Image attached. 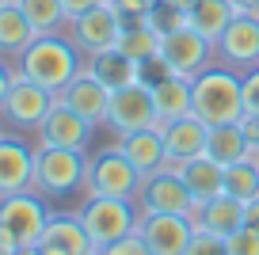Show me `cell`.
I'll return each instance as SVG.
<instances>
[{
    "label": "cell",
    "mask_w": 259,
    "mask_h": 255,
    "mask_svg": "<svg viewBox=\"0 0 259 255\" xmlns=\"http://www.w3.org/2000/svg\"><path fill=\"white\" fill-rule=\"evenodd\" d=\"M191 114L202 118L206 126H225V122L244 118V88L240 72L229 65H206L191 80Z\"/></svg>",
    "instance_id": "1"
},
{
    "label": "cell",
    "mask_w": 259,
    "mask_h": 255,
    "mask_svg": "<svg viewBox=\"0 0 259 255\" xmlns=\"http://www.w3.org/2000/svg\"><path fill=\"white\" fill-rule=\"evenodd\" d=\"M16 69L23 72L27 80L42 84L46 92L61 96V88L84 69V65H80V50H76L73 38H61V34H38V38L19 54Z\"/></svg>",
    "instance_id": "2"
},
{
    "label": "cell",
    "mask_w": 259,
    "mask_h": 255,
    "mask_svg": "<svg viewBox=\"0 0 259 255\" xmlns=\"http://www.w3.org/2000/svg\"><path fill=\"white\" fill-rule=\"evenodd\" d=\"M84 176H88L84 149H54V145L34 149V191L42 198H65V194L80 191Z\"/></svg>",
    "instance_id": "3"
},
{
    "label": "cell",
    "mask_w": 259,
    "mask_h": 255,
    "mask_svg": "<svg viewBox=\"0 0 259 255\" xmlns=\"http://www.w3.org/2000/svg\"><path fill=\"white\" fill-rule=\"evenodd\" d=\"M141 183H145V176L126 160L122 149H103V152H96V156H88V176H84V191L88 194L138 202Z\"/></svg>",
    "instance_id": "4"
},
{
    "label": "cell",
    "mask_w": 259,
    "mask_h": 255,
    "mask_svg": "<svg viewBox=\"0 0 259 255\" xmlns=\"http://www.w3.org/2000/svg\"><path fill=\"white\" fill-rule=\"evenodd\" d=\"M138 217H141V206L130 198H99V194H88V202L80 206V221L88 229L96 251H103L107 244L130 236L138 229Z\"/></svg>",
    "instance_id": "5"
},
{
    "label": "cell",
    "mask_w": 259,
    "mask_h": 255,
    "mask_svg": "<svg viewBox=\"0 0 259 255\" xmlns=\"http://www.w3.org/2000/svg\"><path fill=\"white\" fill-rule=\"evenodd\" d=\"M156 57L164 61V69L176 72V76H187L194 80L206 65H213V42L206 34H198L194 27H176V31L160 34V50Z\"/></svg>",
    "instance_id": "6"
},
{
    "label": "cell",
    "mask_w": 259,
    "mask_h": 255,
    "mask_svg": "<svg viewBox=\"0 0 259 255\" xmlns=\"http://www.w3.org/2000/svg\"><path fill=\"white\" fill-rule=\"evenodd\" d=\"M103 126L114 130L118 137L156 126L153 88H149L145 80H138V84H126V88L111 92V103H107V122H103Z\"/></svg>",
    "instance_id": "7"
},
{
    "label": "cell",
    "mask_w": 259,
    "mask_h": 255,
    "mask_svg": "<svg viewBox=\"0 0 259 255\" xmlns=\"http://www.w3.org/2000/svg\"><path fill=\"white\" fill-rule=\"evenodd\" d=\"M50 221V206L38 191H19V194H4L0 198V225L16 236L19 247H34Z\"/></svg>",
    "instance_id": "8"
},
{
    "label": "cell",
    "mask_w": 259,
    "mask_h": 255,
    "mask_svg": "<svg viewBox=\"0 0 259 255\" xmlns=\"http://www.w3.org/2000/svg\"><path fill=\"white\" fill-rule=\"evenodd\" d=\"M118 34H122V16L114 8V0H103V4H96V8L69 19V38L76 42V50L84 57L118 46Z\"/></svg>",
    "instance_id": "9"
},
{
    "label": "cell",
    "mask_w": 259,
    "mask_h": 255,
    "mask_svg": "<svg viewBox=\"0 0 259 255\" xmlns=\"http://www.w3.org/2000/svg\"><path fill=\"white\" fill-rule=\"evenodd\" d=\"M213 61L229 65L236 72H248L259 65V16H244L236 12L233 23L221 31V38L213 42Z\"/></svg>",
    "instance_id": "10"
},
{
    "label": "cell",
    "mask_w": 259,
    "mask_h": 255,
    "mask_svg": "<svg viewBox=\"0 0 259 255\" xmlns=\"http://www.w3.org/2000/svg\"><path fill=\"white\" fill-rule=\"evenodd\" d=\"M138 206L145 209V214H183V217H194L198 202H194V194L187 191V183L179 179L176 167H164V172L145 176L141 194H138Z\"/></svg>",
    "instance_id": "11"
},
{
    "label": "cell",
    "mask_w": 259,
    "mask_h": 255,
    "mask_svg": "<svg viewBox=\"0 0 259 255\" xmlns=\"http://www.w3.org/2000/svg\"><path fill=\"white\" fill-rule=\"evenodd\" d=\"M54 92H46L42 84H34V80H27L23 72L16 69V76H12V88H8V99H4V107H0V114L12 122L16 130H38L42 118L50 114V107H54Z\"/></svg>",
    "instance_id": "12"
},
{
    "label": "cell",
    "mask_w": 259,
    "mask_h": 255,
    "mask_svg": "<svg viewBox=\"0 0 259 255\" xmlns=\"http://www.w3.org/2000/svg\"><path fill=\"white\" fill-rule=\"evenodd\" d=\"M138 236L149 244L153 255H183L194 236V217L183 214H145L138 217Z\"/></svg>",
    "instance_id": "13"
},
{
    "label": "cell",
    "mask_w": 259,
    "mask_h": 255,
    "mask_svg": "<svg viewBox=\"0 0 259 255\" xmlns=\"http://www.w3.org/2000/svg\"><path fill=\"white\" fill-rule=\"evenodd\" d=\"M34 134H38V145H54V149H88L96 126H92L88 118H80L73 107L57 96L54 107H50V114L42 118V126L34 130Z\"/></svg>",
    "instance_id": "14"
},
{
    "label": "cell",
    "mask_w": 259,
    "mask_h": 255,
    "mask_svg": "<svg viewBox=\"0 0 259 255\" xmlns=\"http://www.w3.org/2000/svg\"><path fill=\"white\" fill-rule=\"evenodd\" d=\"M38 247L42 255H92L96 251L80 214H50L46 229L38 236Z\"/></svg>",
    "instance_id": "15"
},
{
    "label": "cell",
    "mask_w": 259,
    "mask_h": 255,
    "mask_svg": "<svg viewBox=\"0 0 259 255\" xmlns=\"http://www.w3.org/2000/svg\"><path fill=\"white\" fill-rule=\"evenodd\" d=\"M34 187V149L19 137L0 134V198Z\"/></svg>",
    "instance_id": "16"
},
{
    "label": "cell",
    "mask_w": 259,
    "mask_h": 255,
    "mask_svg": "<svg viewBox=\"0 0 259 255\" xmlns=\"http://www.w3.org/2000/svg\"><path fill=\"white\" fill-rule=\"evenodd\" d=\"M61 99L69 107H73L80 118H88L92 126H103L107 122V103H111V88L107 84H99L96 76H92L88 69H80L69 84L61 88Z\"/></svg>",
    "instance_id": "17"
},
{
    "label": "cell",
    "mask_w": 259,
    "mask_h": 255,
    "mask_svg": "<svg viewBox=\"0 0 259 255\" xmlns=\"http://www.w3.org/2000/svg\"><path fill=\"white\" fill-rule=\"evenodd\" d=\"M118 149L126 152V160L138 167L141 176H153V172L168 167V149H164V130L160 126H149V130L118 137Z\"/></svg>",
    "instance_id": "18"
},
{
    "label": "cell",
    "mask_w": 259,
    "mask_h": 255,
    "mask_svg": "<svg viewBox=\"0 0 259 255\" xmlns=\"http://www.w3.org/2000/svg\"><path fill=\"white\" fill-rule=\"evenodd\" d=\"M179 172V179L187 183V191L194 194V202L202 206V202L218 198V194H225V164H218V160H210L202 152V156L194 160H183V164H168Z\"/></svg>",
    "instance_id": "19"
},
{
    "label": "cell",
    "mask_w": 259,
    "mask_h": 255,
    "mask_svg": "<svg viewBox=\"0 0 259 255\" xmlns=\"http://www.w3.org/2000/svg\"><path fill=\"white\" fill-rule=\"evenodd\" d=\"M164 130V149H168V164H183V160H194L206 152V134H210V126H206L202 118H194V114H187V118H176L168 122Z\"/></svg>",
    "instance_id": "20"
},
{
    "label": "cell",
    "mask_w": 259,
    "mask_h": 255,
    "mask_svg": "<svg viewBox=\"0 0 259 255\" xmlns=\"http://www.w3.org/2000/svg\"><path fill=\"white\" fill-rule=\"evenodd\" d=\"M84 69H88L99 84H107L111 92H118V88H126V84H138V80H141V61H134L130 54H122L118 46L92 54Z\"/></svg>",
    "instance_id": "21"
},
{
    "label": "cell",
    "mask_w": 259,
    "mask_h": 255,
    "mask_svg": "<svg viewBox=\"0 0 259 255\" xmlns=\"http://www.w3.org/2000/svg\"><path fill=\"white\" fill-rule=\"evenodd\" d=\"M149 88H153V103H156V126H168V122L191 114V80L187 76L168 72V76L153 80Z\"/></svg>",
    "instance_id": "22"
},
{
    "label": "cell",
    "mask_w": 259,
    "mask_h": 255,
    "mask_svg": "<svg viewBox=\"0 0 259 255\" xmlns=\"http://www.w3.org/2000/svg\"><path fill=\"white\" fill-rule=\"evenodd\" d=\"M240 225H244V202H236L233 194H218L194 209V229H206L213 236H229Z\"/></svg>",
    "instance_id": "23"
},
{
    "label": "cell",
    "mask_w": 259,
    "mask_h": 255,
    "mask_svg": "<svg viewBox=\"0 0 259 255\" xmlns=\"http://www.w3.org/2000/svg\"><path fill=\"white\" fill-rule=\"evenodd\" d=\"M34 38H38V34H34V27L27 23L19 0H8V4L0 8V54L4 57H19Z\"/></svg>",
    "instance_id": "24"
},
{
    "label": "cell",
    "mask_w": 259,
    "mask_h": 255,
    "mask_svg": "<svg viewBox=\"0 0 259 255\" xmlns=\"http://www.w3.org/2000/svg\"><path fill=\"white\" fill-rule=\"evenodd\" d=\"M236 8L229 0H191V8H187V27H194L198 34H206L210 42L221 38L229 23H233Z\"/></svg>",
    "instance_id": "25"
},
{
    "label": "cell",
    "mask_w": 259,
    "mask_h": 255,
    "mask_svg": "<svg viewBox=\"0 0 259 255\" xmlns=\"http://www.w3.org/2000/svg\"><path fill=\"white\" fill-rule=\"evenodd\" d=\"M248 134H244L240 122H225V126H210V134H206V156L218 160V164H236V160H244V152H248Z\"/></svg>",
    "instance_id": "26"
},
{
    "label": "cell",
    "mask_w": 259,
    "mask_h": 255,
    "mask_svg": "<svg viewBox=\"0 0 259 255\" xmlns=\"http://www.w3.org/2000/svg\"><path fill=\"white\" fill-rule=\"evenodd\" d=\"M19 8L34 34H61V27H69V12L61 0H19Z\"/></svg>",
    "instance_id": "27"
},
{
    "label": "cell",
    "mask_w": 259,
    "mask_h": 255,
    "mask_svg": "<svg viewBox=\"0 0 259 255\" xmlns=\"http://www.w3.org/2000/svg\"><path fill=\"white\" fill-rule=\"evenodd\" d=\"M118 50L130 54L134 61H153L156 50H160V34L149 23H130V27H122V34H118Z\"/></svg>",
    "instance_id": "28"
},
{
    "label": "cell",
    "mask_w": 259,
    "mask_h": 255,
    "mask_svg": "<svg viewBox=\"0 0 259 255\" xmlns=\"http://www.w3.org/2000/svg\"><path fill=\"white\" fill-rule=\"evenodd\" d=\"M225 194H233L236 202L259 198V167L251 160H236L225 167Z\"/></svg>",
    "instance_id": "29"
},
{
    "label": "cell",
    "mask_w": 259,
    "mask_h": 255,
    "mask_svg": "<svg viewBox=\"0 0 259 255\" xmlns=\"http://www.w3.org/2000/svg\"><path fill=\"white\" fill-rule=\"evenodd\" d=\"M187 23V8H179V4H171V0H156L153 8H149V27H153L156 34H168L176 31V27Z\"/></svg>",
    "instance_id": "30"
},
{
    "label": "cell",
    "mask_w": 259,
    "mask_h": 255,
    "mask_svg": "<svg viewBox=\"0 0 259 255\" xmlns=\"http://www.w3.org/2000/svg\"><path fill=\"white\" fill-rule=\"evenodd\" d=\"M183 255H229V247H225V236H213V232H206V229H194V236H191V244H187Z\"/></svg>",
    "instance_id": "31"
},
{
    "label": "cell",
    "mask_w": 259,
    "mask_h": 255,
    "mask_svg": "<svg viewBox=\"0 0 259 255\" xmlns=\"http://www.w3.org/2000/svg\"><path fill=\"white\" fill-rule=\"evenodd\" d=\"M225 247H229V255H259V232L240 225L236 232L225 236Z\"/></svg>",
    "instance_id": "32"
},
{
    "label": "cell",
    "mask_w": 259,
    "mask_h": 255,
    "mask_svg": "<svg viewBox=\"0 0 259 255\" xmlns=\"http://www.w3.org/2000/svg\"><path fill=\"white\" fill-rule=\"evenodd\" d=\"M240 88H244V114L259 118V65L240 72Z\"/></svg>",
    "instance_id": "33"
},
{
    "label": "cell",
    "mask_w": 259,
    "mask_h": 255,
    "mask_svg": "<svg viewBox=\"0 0 259 255\" xmlns=\"http://www.w3.org/2000/svg\"><path fill=\"white\" fill-rule=\"evenodd\" d=\"M99 255H153V251H149V244L138 236V229H134L130 236H122V240H114V244H107Z\"/></svg>",
    "instance_id": "34"
},
{
    "label": "cell",
    "mask_w": 259,
    "mask_h": 255,
    "mask_svg": "<svg viewBox=\"0 0 259 255\" xmlns=\"http://www.w3.org/2000/svg\"><path fill=\"white\" fill-rule=\"evenodd\" d=\"M65 4V12H69V19L73 16H80V12H88V8H96V4H103V0H61Z\"/></svg>",
    "instance_id": "35"
},
{
    "label": "cell",
    "mask_w": 259,
    "mask_h": 255,
    "mask_svg": "<svg viewBox=\"0 0 259 255\" xmlns=\"http://www.w3.org/2000/svg\"><path fill=\"white\" fill-rule=\"evenodd\" d=\"M244 225H248V229H255V232H259V198L244 202Z\"/></svg>",
    "instance_id": "36"
},
{
    "label": "cell",
    "mask_w": 259,
    "mask_h": 255,
    "mask_svg": "<svg viewBox=\"0 0 259 255\" xmlns=\"http://www.w3.org/2000/svg\"><path fill=\"white\" fill-rule=\"evenodd\" d=\"M19 251V244H16V236H12L4 225H0V255H16Z\"/></svg>",
    "instance_id": "37"
},
{
    "label": "cell",
    "mask_w": 259,
    "mask_h": 255,
    "mask_svg": "<svg viewBox=\"0 0 259 255\" xmlns=\"http://www.w3.org/2000/svg\"><path fill=\"white\" fill-rule=\"evenodd\" d=\"M12 76H16V72H12L8 65L0 61V107H4V99H8V88H12Z\"/></svg>",
    "instance_id": "38"
},
{
    "label": "cell",
    "mask_w": 259,
    "mask_h": 255,
    "mask_svg": "<svg viewBox=\"0 0 259 255\" xmlns=\"http://www.w3.org/2000/svg\"><path fill=\"white\" fill-rule=\"evenodd\" d=\"M236 12H244V16H259V0H229Z\"/></svg>",
    "instance_id": "39"
},
{
    "label": "cell",
    "mask_w": 259,
    "mask_h": 255,
    "mask_svg": "<svg viewBox=\"0 0 259 255\" xmlns=\"http://www.w3.org/2000/svg\"><path fill=\"white\" fill-rule=\"evenodd\" d=\"M16 255H42V247H38V244H34V247H19Z\"/></svg>",
    "instance_id": "40"
},
{
    "label": "cell",
    "mask_w": 259,
    "mask_h": 255,
    "mask_svg": "<svg viewBox=\"0 0 259 255\" xmlns=\"http://www.w3.org/2000/svg\"><path fill=\"white\" fill-rule=\"evenodd\" d=\"M4 4H8V0H0V8H4Z\"/></svg>",
    "instance_id": "41"
},
{
    "label": "cell",
    "mask_w": 259,
    "mask_h": 255,
    "mask_svg": "<svg viewBox=\"0 0 259 255\" xmlns=\"http://www.w3.org/2000/svg\"><path fill=\"white\" fill-rule=\"evenodd\" d=\"M92 255H99V251H92Z\"/></svg>",
    "instance_id": "42"
}]
</instances>
